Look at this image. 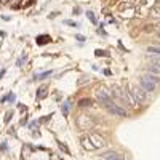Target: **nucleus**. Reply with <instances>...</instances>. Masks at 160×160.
Here are the masks:
<instances>
[{
    "mask_svg": "<svg viewBox=\"0 0 160 160\" xmlns=\"http://www.w3.org/2000/svg\"><path fill=\"white\" fill-rule=\"evenodd\" d=\"M158 85V75H154V74H149L146 72L141 78H139V88L144 90L146 93H154L155 88Z\"/></svg>",
    "mask_w": 160,
    "mask_h": 160,
    "instance_id": "1",
    "label": "nucleus"
},
{
    "mask_svg": "<svg viewBox=\"0 0 160 160\" xmlns=\"http://www.w3.org/2000/svg\"><path fill=\"white\" fill-rule=\"evenodd\" d=\"M95 96H96V99H98L102 106H106V104L112 99V93H111V90H108L106 87L99 85V87L95 90Z\"/></svg>",
    "mask_w": 160,
    "mask_h": 160,
    "instance_id": "2",
    "label": "nucleus"
},
{
    "mask_svg": "<svg viewBox=\"0 0 160 160\" xmlns=\"http://www.w3.org/2000/svg\"><path fill=\"white\" fill-rule=\"evenodd\" d=\"M130 95H131L133 101H135L136 108H138L139 104L146 102V99H148V93H146L144 90H141L139 87H131V88H130Z\"/></svg>",
    "mask_w": 160,
    "mask_h": 160,
    "instance_id": "3",
    "label": "nucleus"
},
{
    "mask_svg": "<svg viewBox=\"0 0 160 160\" xmlns=\"http://www.w3.org/2000/svg\"><path fill=\"white\" fill-rule=\"evenodd\" d=\"M106 109H108L111 114H114V115H117V117H128V111L125 109V108H122V106H118L117 102H114L112 99L104 106Z\"/></svg>",
    "mask_w": 160,
    "mask_h": 160,
    "instance_id": "4",
    "label": "nucleus"
},
{
    "mask_svg": "<svg viewBox=\"0 0 160 160\" xmlns=\"http://www.w3.org/2000/svg\"><path fill=\"white\" fill-rule=\"evenodd\" d=\"M77 125H78V128L82 130V131H90L91 128H93V120H91V117H87V115H80L78 118H77Z\"/></svg>",
    "mask_w": 160,
    "mask_h": 160,
    "instance_id": "5",
    "label": "nucleus"
},
{
    "mask_svg": "<svg viewBox=\"0 0 160 160\" xmlns=\"http://www.w3.org/2000/svg\"><path fill=\"white\" fill-rule=\"evenodd\" d=\"M88 139H90V142L93 144V148H95V149H99V148H104V146H106V139L101 135H98V133H90Z\"/></svg>",
    "mask_w": 160,
    "mask_h": 160,
    "instance_id": "6",
    "label": "nucleus"
},
{
    "mask_svg": "<svg viewBox=\"0 0 160 160\" xmlns=\"http://www.w3.org/2000/svg\"><path fill=\"white\" fill-rule=\"evenodd\" d=\"M102 160H127V158H125V155H122V154L111 151V152H108V154L102 155Z\"/></svg>",
    "mask_w": 160,
    "mask_h": 160,
    "instance_id": "7",
    "label": "nucleus"
},
{
    "mask_svg": "<svg viewBox=\"0 0 160 160\" xmlns=\"http://www.w3.org/2000/svg\"><path fill=\"white\" fill-rule=\"evenodd\" d=\"M47 96H48V87L47 85L38 87V90H37V99H45Z\"/></svg>",
    "mask_w": 160,
    "mask_h": 160,
    "instance_id": "8",
    "label": "nucleus"
},
{
    "mask_svg": "<svg viewBox=\"0 0 160 160\" xmlns=\"http://www.w3.org/2000/svg\"><path fill=\"white\" fill-rule=\"evenodd\" d=\"M136 15V8H127L125 11H120V16H122L123 19L127 18V19H130V18H133Z\"/></svg>",
    "mask_w": 160,
    "mask_h": 160,
    "instance_id": "9",
    "label": "nucleus"
},
{
    "mask_svg": "<svg viewBox=\"0 0 160 160\" xmlns=\"http://www.w3.org/2000/svg\"><path fill=\"white\" fill-rule=\"evenodd\" d=\"M50 42H51L50 35H38V37H37V43H38V45H47V43H50Z\"/></svg>",
    "mask_w": 160,
    "mask_h": 160,
    "instance_id": "10",
    "label": "nucleus"
},
{
    "mask_svg": "<svg viewBox=\"0 0 160 160\" xmlns=\"http://www.w3.org/2000/svg\"><path fill=\"white\" fill-rule=\"evenodd\" d=\"M80 142H82V146H83L85 149H88V151H93V149H95V148H93V144L90 142L88 136H83V138H82V141H80Z\"/></svg>",
    "mask_w": 160,
    "mask_h": 160,
    "instance_id": "11",
    "label": "nucleus"
},
{
    "mask_svg": "<svg viewBox=\"0 0 160 160\" xmlns=\"http://www.w3.org/2000/svg\"><path fill=\"white\" fill-rule=\"evenodd\" d=\"M69 109H71V101H66V102L61 106V111H62V115H64V117L69 115Z\"/></svg>",
    "mask_w": 160,
    "mask_h": 160,
    "instance_id": "12",
    "label": "nucleus"
},
{
    "mask_svg": "<svg viewBox=\"0 0 160 160\" xmlns=\"http://www.w3.org/2000/svg\"><path fill=\"white\" fill-rule=\"evenodd\" d=\"M149 16H152L155 21L158 19V5H155V7L149 8Z\"/></svg>",
    "mask_w": 160,
    "mask_h": 160,
    "instance_id": "13",
    "label": "nucleus"
},
{
    "mask_svg": "<svg viewBox=\"0 0 160 160\" xmlns=\"http://www.w3.org/2000/svg\"><path fill=\"white\" fill-rule=\"evenodd\" d=\"M87 16H88V19L93 22V24H95V26H98V19H96V16H95V13H93V11H87Z\"/></svg>",
    "mask_w": 160,
    "mask_h": 160,
    "instance_id": "14",
    "label": "nucleus"
},
{
    "mask_svg": "<svg viewBox=\"0 0 160 160\" xmlns=\"http://www.w3.org/2000/svg\"><path fill=\"white\" fill-rule=\"evenodd\" d=\"M142 2H144L146 8H152V7L158 5V0H142Z\"/></svg>",
    "mask_w": 160,
    "mask_h": 160,
    "instance_id": "15",
    "label": "nucleus"
},
{
    "mask_svg": "<svg viewBox=\"0 0 160 160\" xmlns=\"http://www.w3.org/2000/svg\"><path fill=\"white\" fill-rule=\"evenodd\" d=\"M95 55H96L98 58H108V56H109V51H106V50H96Z\"/></svg>",
    "mask_w": 160,
    "mask_h": 160,
    "instance_id": "16",
    "label": "nucleus"
},
{
    "mask_svg": "<svg viewBox=\"0 0 160 160\" xmlns=\"http://www.w3.org/2000/svg\"><path fill=\"white\" fill-rule=\"evenodd\" d=\"M31 152H32V149L29 148V146H24L22 148V158H29Z\"/></svg>",
    "mask_w": 160,
    "mask_h": 160,
    "instance_id": "17",
    "label": "nucleus"
},
{
    "mask_svg": "<svg viewBox=\"0 0 160 160\" xmlns=\"http://www.w3.org/2000/svg\"><path fill=\"white\" fill-rule=\"evenodd\" d=\"M50 75H51V71H47V72H42V74L35 75L34 78H35V80H42V78H48Z\"/></svg>",
    "mask_w": 160,
    "mask_h": 160,
    "instance_id": "18",
    "label": "nucleus"
},
{
    "mask_svg": "<svg viewBox=\"0 0 160 160\" xmlns=\"http://www.w3.org/2000/svg\"><path fill=\"white\" fill-rule=\"evenodd\" d=\"M90 106H91L90 99H80L78 101V108H90Z\"/></svg>",
    "mask_w": 160,
    "mask_h": 160,
    "instance_id": "19",
    "label": "nucleus"
},
{
    "mask_svg": "<svg viewBox=\"0 0 160 160\" xmlns=\"http://www.w3.org/2000/svg\"><path fill=\"white\" fill-rule=\"evenodd\" d=\"M88 82H90V77L88 75H82V77H80V80H78V87H82V85H85Z\"/></svg>",
    "mask_w": 160,
    "mask_h": 160,
    "instance_id": "20",
    "label": "nucleus"
},
{
    "mask_svg": "<svg viewBox=\"0 0 160 160\" xmlns=\"http://www.w3.org/2000/svg\"><path fill=\"white\" fill-rule=\"evenodd\" d=\"M5 101H8V102H15V95H13V93H10V95H7L5 98H2V102H5Z\"/></svg>",
    "mask_w": 160,
    "mask_h": 160,
    "instance_id": "21",
    "label": "nucleus"
},
{
    "mask_svg": "<svg viewBox=\"0 0 160 160\" xmlns=\"http://www.w3.org/2000/svg\"><path fill=\"white\" fill-rule=\"evenodd\" d=\"M19 3H21V0H10L8 2V5L11 8H19Z\"/></svg>",
    "mask_w": 160,
    "mask_h": 160,
    "instance_id": "22",
    "label": "nucleus"
},
{
    "mask_svg": "<svg viewBox=\"0 0 160 160\" xmlns=\"http://www.w3.org/2000/svg\"><path fill=\"white\" fill-rule=\"evenodd\" d=\"M148 51H149V53H154V56H158V48H157V47H149Z\"/></svg>",
    "mask_w": 160,
    "mask_h": 160,
    "instance_id": "23",
    "label": "nucleus"
},
{
    "mask_svg": "<svg viewBox=\"0 0 160 160\" xmlns=\"http://www.w3.org/2000/svg\"><path fill=\"white\" fill-rule=\"evenodd\" d=\"M32 0H21V3H19V8H26L28 5H31Z\"/></svg>",
    "mask_w": 160,
    "mask_h": 160,
    "instance_id": "24",
    "label": "nucleus"
},
{
    "mask_svg": "<svg viewBox=\"0 0 160 160\" xmlns=\"http://www.w3.org/2000/svg\"><path fill=\"white\" fill-rule=\"evenodd\" d=\"M64 24L71 26V28H78V22H75V21H64Z\"/></svg>",
    "mask_w": 160,
    "mask_h": 160,
    "instance_id": "25",
    "label": "nucleus"
},
{
    "mask_svg": "<svg viewBox=\"0 0 160 160\" xmlns=\"http://www.w3.org/2000/svg\"><path fill=\"white\" fill-rule=\"evenodd\" d=\"M38 127H40V122H31V123H29V128H31V130H37Z\"/></svg>",
    "mask_w": 160,
    "mask_h": 160,
    "instance_id": "26",
    "label": "nucleus"
},
{
    "mask_svg": "<svg viewBox=\"0 0 160 160\" xmlns=\"http://www.w3.org/2000/svg\"><path fill=\"white\" fill-rule=\"evenodd\" d=\"M26 59H28V56H26V55H22V56L18 59V62H16V64H18V68H19L21 64H24V62H26Z\"/></svg>",
    "mask_w": 160,
    "mask_h": 160,
    "instance_id": "27",
    "label": "nucleus"
},
{
    "mask_svg": "<svg viewBox=\"0 0 160 160\" xmlns=\"http://www.w3.org/2000/svg\"><path fill=\"white\" fill-rule=\"evenodd\" d=\"M58 146H59V149H61V151H64V152H66V154H69V149H68V148H66V146H64V144H62V142H59V144H58Z\"/></svg>",
    "mask_w": 160,
    "mask_h": 160,
    "instance_id": "28",
    "label": "nucleus"
},
{
    "mask_svg": "<svg viewBox=\"0 0 160 160\" xmlns=\"http://www.w3.org/2000/svg\"><path fill=\"white\" fill-rule=\"evenodd\" d=\"M50 117H51V114H50V115H45V117H42V120H40V122H48V120H50Z\"/></svg>",
    "mask_w": 160,
    "mask_h": 160,
    "instance_id": "29",
    "label": "nucleus"
},
{
    "mask_svg": "<svg viewBox=\"0 0 160 160\" xmlns=\"http://www.w3.org/2000/svg\"><path fill=\"white\" fill-rule=\"evenodd\" d=\"M19 123H21V125H26V123H28V117H22Z\"/></svg>",
    "mask_w": 160,
    "mask_h": 160,
    "instance_id": "30",
    "label": "nucleus"
},
{
    "mask_svg": "<svg viewBox=\"0 0 160 160\" xmlns=\"http://www.w3.org/2000/svg\"><path fill=\"white\" fill-rule=\"evenodd\" d=\"M75 38H77V40H80V42H83V40H85V37H83V35H75Z\"/></svg>",
    "mask_w": 160,
    "mask_h": 160,
    "instance_id": "31",
    "label": "nucleus"
},
{
    "mask_svg": "<svg viewBox=\"0 0 160 160\" xmlns=\"http://www.w3.org/2000/svg\"><path fill=\"white\" fill-rule=\"evenodd\" d=\"M56 16H58V11H55V13H51V15H50L48 18H51V19H53V18H56Z\"/></svg>",
    "mask_w": 160,
    "mask_h": 160,
    "instance_id": "32",
    "label": "nucleus"
},
{
    "mask_svg": "<svg viewBox=\"0 0 160 160\" xmlns=\"http://www.w3.org/2000/svg\"><path fill=\"white\" fill-rule=\"evenodd\" d=\"M78 13H80V8H78V7L74 8V15H78Z\"/></svg>",
    "mask_w": 160,
    "mask_h": 160,
    "instance_id": "33",
    "label": "nucleus"
},
{
    "mask_svg": "<svg viewBox=\"0 0 160 160\" xmlns=\"http://www.w3.org/2000/svg\"><path fill=\"white\" fill-rule=\"evenodd\" d=\"M0 2H3V3H8V2H10V0H0Z\"/></svg>",
    "mask_w": 160,
    "mask_h": 160,
    "instance_id": "34",
    "label": "nucleus"
}]
</instances>
